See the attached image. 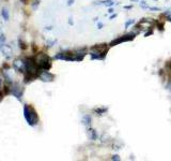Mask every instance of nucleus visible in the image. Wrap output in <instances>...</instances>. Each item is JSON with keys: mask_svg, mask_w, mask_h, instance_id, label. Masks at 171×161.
<instances>
[{"mask_svg": "<svg viewBox=\"0 0 171 161\" xmlns=\"http://www.w3.org/2000/svg\"><path fill=\"white\" fill-rule=\"evenodd\" d=\"M109 44H96L91 47V52L89 53L91 60H104L109 51Z\"/></svg>", "mask_w": 171, "mask_h": 161, "instance_id": "f257e3e1", "label": "nucleus"}, {"mask_svg": "<svg viewBox=\"0 0 171 161\" xmlns=\"http://www.w3.org/2000/svg\"><path fill=\"white\" fill-rule=\"evenodd\" d=\"M24 117L29 126L34 127L38 125V113H36V111L34 110V108L31 106L30 104L24 105Z\"/></svg>", "mask_w": 171, "mask_h": 161, "instance_id": "f03ea898", "label": "nucleus"}, {"mask_svg": "<svg viewBox=\"0 0 171 161\" xmlns=\"http://www.w3.org/2000/svg\"><path fill=\"white\" fill-rule=\"evenodd\" d=\"M35 62L38 65V68L40 71L49 70L52 68V59L46 53H40L35 56Z\"/></svg>", "mask_w": 171, "mask_h": 161, "instance_id": "7ed1b4c3", "label": "nucleus"}, {"mask_svg": "<svg viewBox=\"0 0 171 161\" xmlns=\"http://www.w3.org/2000/svg\"><path fill=\"white\" fill-rule=\"evenodd\" d=\"M137 33H134V32H129V33H126V35H120L118 38H115V40H112L111 42L109 43V46L112 47V46L119 45L123 42H128V41H133L135 37H136Z\"/></svg>", "mask_w": 171, "mask_h": 161, "instance_id": "20e7f679", "label": "nucleus"}, {"mask_svg": "<svg viewBox=\"0 0 171 161\" xmlns=\"http://www.w3.org/2000/svg\"><path fill=\"white\" fill-rule=\"evenodd\" d=\"M9 86H10V94L11 95L14 96L15 98L18 99L19 101H21V100H23V96H24V88L21 87L19 84L15 83V82L9 84Z\"/></svg>", "mask_w": 171, "mask_h": 161, "instance_id": "39448f33", "label": "nucleus"}, {"mask_svg": "<svg viewBox=\"0 0 171 161\" xmlns=\"http://www.w3.org/2000/svg\"><path fill=\"white\" fill-rule=\"evenodd\" d=\"M38 78H40L42 82L48 83V82H52V80H55V75L52 74L50 72H48V70H42L40 71Z\"/></svg>", "mask_w": 171, "mask_h": 161, "instance_id": "423d86ee", "label": "nucleus"}, {"mask_svg": "<svg viewBox=\"0 0 171 161\" xmlns=\"http://www.w3.org/2000/svg\"><path fill=\"white\" fill-rule=\"evenodd\" d=\"M13 67L18 72H25V59H16L13 63Z\"/></svg>", "mask_w": 171, "mask_h": 161, "instance_id": "0eeeda50", "label": "nucleus"}, {"mask_svg": "<svg viewBox=\"0 0 171 161\" xmlns=\"http://www.w3.org/2000/svg\"><path fill=\"white\" fill-rule=\"evenodd\" d=\"M0 51L2 52V54L5 56L7 59H10L11 54H12V49H11L10 46L7 45V44H0Z\"/></svg>", "mask_w": 171, "mask_h": 161, "instance_id": "6e6552de", "label": "nucleus"}, {"mask_svg": "<svg viewBox=\"0 0 171 161\" xmlns=\"http://www.w3.org/2000/svg\"><path fill=\"white\" fill-rule=\"evenodd\" d=\"M87 133H88V137L90 139L91 141H96L98 137V134L96 132V130L93 129V128H91V127H88L87 129Z\"/></svg>", "mask_w": 171, "mask_h": 161, "instance_id": "1a4fd4ad", "label": "nucleus"}, {"mask_svg": "<svg viewBox=\"0 0 171 161\" xmlns=\"http://www.w3.org/2000/svg\"><path fill=\"white\" fill-rule=\"evenodd\" d=\"M91 123H92V117H91V115L86 114V115L82 116V118H81V124H82L84 126H86L88 128V127L91 126Z\"/></svg>", "mask_w": 171, "mask_h": 161, "instance_id": "9d476101", "label": "nucleus"}, {"mask_svg": "<svg viewBox=\"0 0 171 161\" xmlns=\"http://www.w3.org/2000/svg\"><path fill=\"white\" fill-rule=\"evenodd\" d=\"M107 111H108V109H107V108H105V106H103V108H96V109L93 110V112L96 113V114H98V115H100V116L104 115V114L107 112Z\"/></svg>", "mask_w": 171, "mask_h": 161, "instance_id": "9b49d317", "label": "nucleus"}, {"mask_svg": "<svg viewBox=\"0 0 171 161\" xmlns=\"http://www.w3.org/2000/svg\"><path fill=\"white\" fill-rule=\"evenodd\" d=\"M1 15H2V17L5 22H8L10 19V13H9V11H8L7 8H3L2 11H1Z\"/></svg>", "mask_w": 171, "mask_h": 161, "instance_id": "f8f14e48", "label": "nucleus"}, {"mask_svg": "<svg viewBox=\"0 0 171 161\" xmlns=\"http://www.w3.org/2000/svg\"><path fill=\"white\" fill-rule=\"evenodd\" d=\"M156 28L158 29L159 31H164L165 24L164 23H161V22H156Z\"/></svg>", "mask_w": 171, "mask_h": 161, "instance_id": "ddd939ff", "label": "nucleus"}, {"mask_svg": "<svg viewBox=\"0 0 171 161\" xmlns=\"http://www.w3.org/2000/svg\"><path fill=\"white\" fill-rule=\"evenodd\" d=\"M135 24V19H128V21L125 22V24H124V27H125V29H127L130 26V25Z\"/></svg>", "mask_w": 171, "mask_h": 161, "instance_id": "4468645a", "label": "nucleus"}, {"mask_svg": "<svg viewBox=\"0 0 171 161\" xmlns=\"http://www.w3.org/2000/svg\"><path fill=\"white\" fill-rule=\"evenodd\" d=\"M163 15H164V16H166L167 18H170L171 17V8L165 11L164 13H163Z\"/></svg>", "mask_w": 171, "mask_h": 161, "instance_id": "2eb2a0df", "label": "nucleus"}, {"mask_svg": "<svg viewBox=\"0 0 171 161\" xmlns=\"http://www.w3.org/2000/svg\"><path fill=\"white\" fill-rule=\"evenodd\" d=\"M56 43H57L56 40H54V41H48V42H47V46H48V47H52L54 44H56Z\"/></svg>", "mask_w": 171, "mask_h": 161, "instance_id": "dca6fc26", "label": "nucleus"}, {"mask_svg": "<svg viewBox=\"0 0 171 161\" xmlns=\"http://www.w3.org/2000/svg\"><path fill=\"white\" fill-rule=\"evenodd\" d=\"M38 4H40V1H38V0H35V1H34V3L32 4V8H33V9H34V10H35V9H36V8L38 7Z\"/></svg>", "mask_w": 171, "mask_h": 161, "instance_id": "f3484780", "label": "nucleus"}, {"mask_svg": "<svg viewBox=\"0 0 171 161\" xmlns=\"http://www.w3.org/2000/svg\"><path fill=\"white\" fill-rule=\"evenodd\" d=\"M111 160H115V161H119L120 160V157H119V155H113L111 158Z\"/></svg>", "mask_w": 171, "mask_h": 161, "instance_id": "a211bd4d", "label": "nucleus"}, {"mask_svg": "<svg viewBox=\"0 0 171 161\" xmlns=\"http://www.w3.org/2000/svg\"><path fill=\"white\" fill-rule=\"evenodd\" d=\"M153 35V30H152V28H151L150 31H147L146 33H144V37H149V35Z\"/></svg>", "mask_w": 171, "mask_h": 161, "instance_id": "6ab92c4d", "label": "nucleus"}, {"mask_svg": "<svg viewBox=\"0 0 171 161\" xmlns=\"http://www.w3.org/2000/svg\"><path fill=\"white\" fill-rule=\"evenodd\" d=\"M74 1H75V0H67V7H70V6H72V4H74Z\"/></svg>", "mask_w": 171, "mask_h": 161, "instance_id": "aec40b11", "label": "nucleus"}, {"mask_svg": "<svg viewBox=\"0 0 171 161\" xmlns=\"http://www.w3.org/2000/svg\"><path fill=\"white\" fill-rule=\"evenodd\" d=\"M4 41H5V38H4V35L1 33V35H0V42H4Z\"/></svg>", "mask_w": 171, "mask_h": 161, "instance_id": "412c9836", "label": "nucleus"}, {"mask_svg": "<svg viewBox=\"0 0 171 161\" xmlns=\"http://www.w3.org/2000/svg\"><path fill=\"white\" fill-rule=\"evenodd\" d=\"M113 12H115V9H113V8H109V10H108V13L109 14H112V13H113Z\"/></svg>", "mask_w": 171, "mask_h": 161, "instance_id": "4be33fe9", "label": "nucleus"}, {"mask_svg": "<svg viewBox=\"0 0 171 161\" xmlns=\"http://www.w3.org/2000/svg\"><path fill=\"white\" fill-rule=\"evenodd\" d=\"M103 26H104L103 23H98V29H102L103 28Z\"/></svg>", "mask_w": 171, "mask_h": 161, "instance_id": "5701e85b", "label": "nucleus"}, {"mask_svg": "<svg viewBox=\"0 0 171 161\" xmlns=\"http://www.w3.org/2000/svg\"><path fill=\"white\" fill-rule=\"evenodd\" d=\"M5 95V94H3L2 91H0V101H2V99H3V96Z\"/></svg>", "mask_w": 171, "mask_h": 161, "instance_id": "b1692460", "label": "nucleus"}, {"mask_svg": "<svg viewBox=\"0 0 171 161\" xmlns=\"http://www.w3.org/2000/svg\"><path fill=\"white\" fill-rule=\"evenodd\" d=\"M117 16H118L117 14H111L110 15V17H109V19H113V18H115Z\"/></svg>", "mask_w": 171, "mask_h": 161, "instance_id": "393cba45", "label": "nucleus"}, {"mask_svg": "<svg viewBox=\"0 0 171 161\" xmlns=\"http://www.w3.org/2000/svg\"><path fill=\"white\" fill-rule=\"evenodd\" d=\"M69 24H70V25H74L73 18H72V17H70V18H69Z\"/></svg>", "mask_w": 171, "mask_h": 161, "instance_id": "a878e982", "label": "nucleus"}, {"mask_svg": "<svg viewBox=\"0 0 171 161\" xmlns=\"http://www.w3.org/2000/svg\"><path fill=\"white\" fill-rule=\"evenodd\" d=\"M132 8H133V6H125V7H124V9H125V10H130Z\"/></svg>", "mask_w": 171, "mask_h": 161, "instance_id": "bb28decb", "label": "nucleus"}, {"mask_svg": "<svg viewBox=\"0 0 171 161\" xmlns=\"http://www.w3.org/2000/svg\"><path fill=\"white\" fill-rule=\"evenodd\" d=\"M1 85H2V78L0 76V89H1Z\"/></svg>", "mask_w": 171, "mask_h": 161, "instance_id": "cd10ccee", "label": "nucleus"}, {"mask_svg": "<svg viewBox=\"0 0 171 161\" xmlns=\"http://www.w3.org/2000/svg\"><path fill=\"white\" fill-rule=\"evenodd\" d=\"M52 27H50V26H49V27H46V30H52Z\"/></svg>", "mask_w": 171, "mask_h": 161, "instance_id": "c85d7f7f", "label": "nucleus"}, {"mask_svg": "<svg viewBox=\"0 0 171 161\" xmlns=\"http://www.w3.org/2000/svg\"><path fill=\"white\" fill-rule=\"evenodd\" d=\"M93 21H94V22H98V17H95L94 19H93Z\"/></svg>", "mask_w": 171, "mask_h": 161, "instance_id": "c756f323", "label": "nucleus"}, {"mask_svg": "<svg viewBox=\"0 0 171 161\" xmlns=\"http://www.w3.org/2000/svg\"><path fill=\"white\" fill-rule=\"evenodd\" d=\"M132 2H137V1H139V0H130Z\"/></svg>", "mask_w": 171, "mask_h": 161, "instance_id": "7c9ffc66", "label": "nucleus"}, {"mask_svg": "<svg viewBox=\"0 0 171 161\" xmlns=\"http://www.w3.org/2000/svg\"><path fill=\"white\" fill-rule=\"evenodd\" d=\"M26 1H27V0H21V2H23V3H26Z\"/></svg>", "mask_w": 171, "mask_h": 161, "instance_id": "2f4dec72", "label": "nucleus"}, {"mask_svg": "<svg viewBox=\"0 0 171 161\" xmlns=\"http://www.w3.org/2000/svg\"><path fill=\"white\" fill-rule=\"evenodd\" d=\"M155 1H156V0H155Z\"/></svg>", "mask_w": 171, "mask_h": 161, "instance_id": "473e14b6", "label": "nucleus"}]
</instances>
